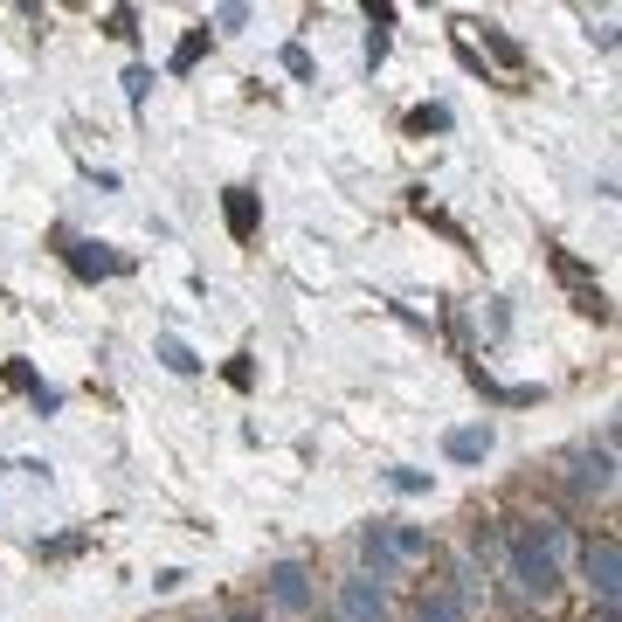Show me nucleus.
Masks as SVG:
<instances>
[{"label": "nucleus", "instance_id": "1", "mask_svg": "<svg viewBox=\"0 0 622 622\" xmlns=\"http://www.w3.org/2000/svg\"><path fill=\"white\" fill-rule=\"evenodd\" d=\"M512 581L526 588V594H539V602L560 588V526H554V518L512 533Z\"/></svg>", "mask_w": 622, "mask_h": 622}, {"label": "nucleus", "instance_id": "2", "mask_svg": "<svg viewBox=\"0 0 622 622\" xmlns=\"http://www.w3.org/2000/svg\"><path fill=\"white\" fill-rule=\"evenodd\" d=\"M360 554H367L374 581H380V567L422 560V554H429V533H415V526H367V533H360Z\"/></svg>", "mask_w": 622, "mask_h": 622}, {"label": "nucleus", "instance_id": "3", "mask_svg": "<svg viewBox=\"0 0 622 622\" xmlns=\"http://www.w3.org/2000/svg\"><path fill=\"white\" fill-rule=\"evenodd\" d=\"M340 615H346V622H387V588H380L374 575H353V581L340 588Z\"/></svg>", "mask_w": 622, "mask_h": 622}, {"label": "nucleus", "instance_id": "4", "mask_svg": "<svg viewBox=\"0 0 622 622\" xmlns=\"http://www.w3.org/2000/svg\"><path fill=\"white\" fill-rule=\"evenodd\" d=\"M588 581L602 594V609H615V594H622V547L615 539H594L588 547Z\"/></svg>", "mask_w": 622, "mask_h": 622}, {"label": "nucleus", "instance_id": "5", "mask_svg": "<svg viewBox=\"0 0 622 622\" xmlns=\"http://www.w3.org/2000/svg\"><path fill=\"white\" fill-rule=\"evenodd\" d=\"M270 602H277L283 615H304V609H311V581H304L298 560H277V567H270Z\"/></svg>", "mask_w": 622, "mask_h": 622}, {"label": "nucleus", "instance_id": "6", "mask_svg": "<svg viewBox=\"0 0 622 622\" xmlns=\"http://www.w3.org/2000/svg\"><path fill=\"white\" fill-rule=\"evenodd\" d=\"M443 450H450L457 463H484V457H491V429H484V422H471V429H450V436H443Z\"/></svg>", "mask_w": 622, "mask_h": 622}, {"label": "nucleus", "instance_id": "7", "mask_svg": "<svg viewBox=\"0 0 622 622\" xmlns=\"http://www.w3.org/2000/svg\"><path fill=\"white\" fill-rule=\"evenodd\" d=\"M69 264H76V277H118V270H125V256H111L104 243H76V249H69Z\"/></svg>", "mask_w": 622, "mask_h": 622}, {"label": "nucleus", "instance_id": "8", "mask_svg": "<svg viewBox=\"0 0 622 622\" xmlns=\"http://www.w3.org/2000/svg\"><path fill=\"white\" fill-rule=\"evenodd\" d=\"M471 609H463V588H436L422 594V622H463Z\"/></svg>", "mask_w": 622, "mask_h": 622}, {"label": "nucleus", "instance_id": "9", "mask_svg": "<svg viewBox=\"0 0 622 622\" xmlns=\"http://www.w3.org/2000/svg\"><path fill=\"white\" fill-rule=\"evenodd\" d=\"M609 484H615V457H609V450L575 463V491H609Z\"/></svg>", "mask_w": 622, "mask_h": 622}, {"label": "nucleus", "instance_id": "10", "mask_svg": "<svg viewBox=\"0 0 622 622\" xmlns=\"http://www.w3.org/2000/svg\"><path fill=\"white\" fill-rule=\"evenodd\" d=\"M228 228H236V236H249V228H256V194L249 187L228 194Z\"/></svg>", "mask_w": 622, "mask_h": 622}, {"label": "nucleus", "instance_id": "11", "mask_svg": "<svg viewBox=\"0 0 622 622\" xmlns=\"http://www.w3.org/2000/svg\"><path fill=\"white\" fill-rule=\"evenodd\" d=\"M160 360H167L173 374H194V367H201V360H194L187 346H180V340H160Z\"/></svg>", "mask_w": 622, "mask_h": 622}, {"label": "nucleus", "instance_id": "12", "mask_svg": "<svg viewBox=\"0 0 622 622\" xmlns=\"http://www.w3.org/2000/svg\"><path fill=\"white\" fill-rule=\"evenodd\" d=\"M201 42H207V29H194L187 42H180V49H173V69H194V56H201Z\"/></svg>", "mask_w": 622, "mask_h": 622}, {"label": "nucleus", "instance_id": "13", "mask_svg": "<svg viewBox=\"0 0 622 622\" xmlns=\"http://www.w3.org/2000/svg\"><path fill=\"white\" fill-rule=\"evenodd\" d=\"M146 90H152V69H125V97H132V104H139Z\"/></svg>", "mask_w": 622, "mask_h": 622}, {"label": "nucleus", "instance_id": "14", "mask_svg": "<svg viewBox=\"0 0 622 622\" xmlns=\"http://www.w3.org/2000/svg\"><path fill=\"white\" fill-rule=\"evenodd\" d=\"M443 125H450V111H436V104H429V111H415V132H443Z\"/></svg>", "mask_w": 622, "mask_h": 622}, {"label": "nucleus", "instance_id": "15", "mask_svg": "<svg viewBox=\"0 0 622 622\" xmlns=\"http://www.w3.org/2000/svg\"><path fill=\"white\" fill-rule=\"evenodd\" d=\"M387 484H395V491H429V478H422V471H387Z\"/></svg>", "mask_w": 622, "mask_h": 622}]
</instances>
